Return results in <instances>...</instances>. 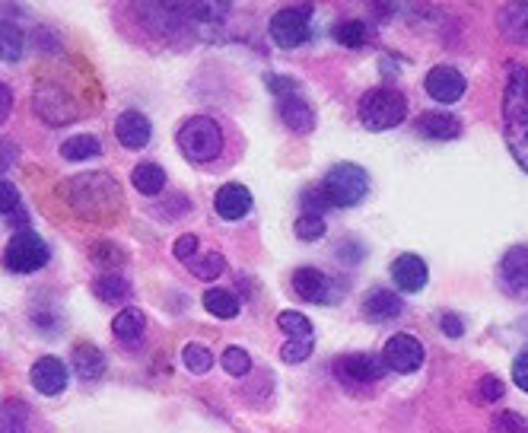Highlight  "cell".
Segmentation results:
<instances>
[{
	"label": "cell",
	"mask_w": 528,
	"mask_h": 433,
	"mask_svg": "<svg viewBox=\"0 0 528 433\" xmlns=\"http://www.w3.org/2000/svg\"><path fill=\"white\" fill-rule=\"evenodd\" d=\"M112 332H115L118 341H137L140 335L147 332V316H144V309H137V306L121 309V313L112 319Z\"/></svg>",
	"instance_id": "obj_25"
},
{
	"label": "cell",
	"mask_w": 528,
	"mask_h": 433,
	"mask_svg": "<svg viewBox=\"0 0 528 433\" xmlns=\"http://www.w3.org/2000/svg\"><path fill=\"white\" fill-rule=\"evenodd\" d=\"M201 249V239L195 236V233H185V236H179L175 239V246H172V252H175V258H182V262H191L195 258V252Z\"/></svg>",
	"instance_id": "obj_36"
},
{
	"label": "cell",
	"mask_w": 528,
	"mask_h": 433,
	"mask_svg": "<svg viewBox=\"0 0 528 433\" xmlns=\"http://www.w3.org/2000/svg\"><path fill=\"white\" fill-rule=\"evenodd\" d=\"M90 258H93L99 268H115V265L125 262V252L115 249L109 239H102V242H96V246L90 249Z\"/></svg>",
	"instance_id": "obj_34"
},
{
	"label": "cell",
	"mask_w": 528,
	"mask_h": 433,
	"mask_svg": "<svg viewBox=\"0 0 528 433\" xmlns=\"http://www.w3.org/2000/svg\"><path fill=\"white\" fill-rule=\"evenodd\" d=\"M175 141L191 163H210L223 153V131L210 115H191L175 134Z\"/></svg>",
	"instance_id": "obj_3"
},
{
	"label": "cell",
	"mask_w": 528,
	"mask_h": 433,
	"mask_svg": "<svg viewBox=\"0 0 528 433\" xmlns=\"http://www.w3.org/2000/svg\"><path fill=\"white\" fill-rule=\"evenodd\" d=\"M513 383H516L522 392H528V348L513 360Z\"/></svg>",
	"instance_id": "obj_37"
},
{
	"label": "cell",
	"mask_w": 528,
	"mask_h": 433,
	"mask_svg": "<svg viewBox=\"0 0 528 433\" xmlns=\"http://www.w3.org/2000/svg\"><path fill=\"white\" fill-rule=\"evenodd\" d=\"M319 188H322L328 207H357L369 192V176L357 163H338L325 172Z\"/></svg>",
	"instance_id": "obj_6"
},
{
	"label": "cell",
	"mask_w": 528,
	"mask_h": 433,
	"mask_svg": "<svg viewBox=\"0 0 528 433\" xmlns=\"http://www.w3.org/2000/svg\"><path fill=\"white\" fill-rule=\"evenodd\" d=\"M382 363L389 370L408 376V373H417L424 367V344H420L417 335H408V332H398L385 341V351H382Z\"/></svg>",
	"instance_id": "obj_10"
},
{
	"label": "cell",
	"mask_w": 528,
	"mask_h": 433,
	"mask_svg": "<svg viewBox=\"0 0 528 433\" xmlns=\"http://www.w3.org/2000/svg\"><path fill=\"white\" fill-rule=\"evenodd\" d=\"M29 379H32V386L35 392H42V395H61L67 389V367H64V360L61 357H39L32 363V370H29Z\"/></svg>",
	"instance_id": "obj_13"
},
{
	"label": "cell",
	"mask_w": 528,
	"mask_h": 433,
	"mask_svg": "<svg viewBox=\"0 0 528 433\" xmlns=\"http://www.w3.org/2000/svg\"><path fill=\"white\" fill-rule=\"evenodd\" d=\"M58 192L70 211H77L83 220H109L125 207L121 185L112 176H105V172H83V176L64 179Z\"/></svg>",
	"instance_id": "obj_1"
},
{
	"label": "cell",
	"mask_w": 528,
	"mask_h": 433,
	"mask_svg": "<svg viewBox=\"0 0 528 433\" xmlns=\"http://www.w3.org/2000/svg\"><path fill=\"white\" fill-rule=\"evenodd\" d=\"M0 96H4V115H10V90H7V86L0 90Z\"/></svg>",
	"instance_id": "obj_40"
},
{
	"label": "cell",
	"mask_w": 528,
	"mask_h": 433,
	"mask_svg": "<svg viewBox=\"0 0 528 433\" xmlns=\"http://www.w3.org/2000/svg\"><path fill=\"white\" fill-rule=\"evenodd\" d=\"M35 109H39V115L48 125H64V121L77 118L74 99H70L61 86H42V90L35 93Z\"/></svg>",
	"instance_id": "obj_16"
},
{
	"label": "cell",
	"mask_w": 528,
	"mask_h": 433,
	"mask_svg": "<svg viewBox=\"0 0 528 433\" xmlns=\"http://www.w3.org/2000/svg\"><path fill=\"white\" fill-rule=\"evenodd\" d=\"M497 23L503 29V36L516 45H528V4H509L500 10Z\"/></svg>",
	"instance_id": "obj_22"
},
{
	"label": "cell",
	"mask_w": 528,
	"mask_h": 433,
	"mask_svg": "<svg viewBox=\"0 0 528 433\" xmlns=\"http://www.w3.org/2000/svg\"><path fill=\"white\" fill-rule=\"evenodd\" d=\"M271 42L277 48H296L312 36V7H284L268 23Z\"/></svg>",
	"instance_id": "obj_8"
},
{
	"label": "cell",
	"mask_w": 528,
	"mask_h": 433,
	"mask_svg": "<svg viewBox=\"0 0 528 433\" xmlns=\"http://www.w3.org/2000/svg\"><path fill=\"white\" fill-rule=\"evenodd\" d=\"M293 293L299 300L306 303H315V306H328V303H338L341 300V287L334 277H328L325 271L319 268H296L293 271Z\"/></svg>",
	"instance_id": "obj_9"
},
{
	"label": "cell",
	"mask_w": 528,
	"mask_h": 433,
	"mask_svg": "<svg viewBox=\"0 0 528 433\" xmlns=\"http://www.w3.org/2000/svg\"><path fill=\"white\" fill-rule=\"evenodd\" d=\"M223 268H226V258L220 252H207L198 262H191V274H195L198 281H214V277L223 274Z\"/></svg>",
	"instance_id": "obj_33"
},
{
	"label": "cell",
	"mask_w": 528,
	"mask_h": 433,
	"mask_svg": "<svg viewBox=\"0 0 528 433\" xmlns=\"http://www.w3.org/2000/svg\"><path fill=\"white\" fill-rule=\"evenodd\" d=\"M503 134L516 163L528 172V71L516 67L503 90Z\"/></svg>",
	"instance_id": "obj_2"
},
{
	"label": "cell",
	"mask_w": 528,
	"mask_h": 433,
	"mask_svg": "<svg viewBox=\"0 0 528 433\" xmlns=\"http://www.w3.org/2000/svg\"><path fill=\"white\" fill-rule=\"evenodd\" d=\"M70 363H74V373L80 379H99L105 373V354L90 341L74 344V351H70Z\"/></svg>",
	"instance_id": "obj_21"
},
{
	"label": "cell",
	"mask_w": 528,
	"mask_h": 433,
	"mask_svg": "<svg viewBox=\"0 0 528 433\" xmlns=\"http://www.w3.org/2000/svg\"><path fill=\"white\" fill-rule=\"evenodd\" d=\"M182 360L195 376H204L210 367H214V354H210V348H204V344H185Z\"/></svg>",
	"instance_id": "obj_32"
},
{
	"label": "cell",
	"mask_w": 528,
	"mask_h": 433,
	"mask_svg": "<svg viewBox=\"0 0 528 433\" xmlns=\"http://www.w3.org/2000/svg\"><path fill=\"white\" fill-rule=\"evenodd\" d=\"M443 332L449 338H462L465 335V322L459 316H443Z\"/></svg>",
	"instance_id": "obj_39"
},
{
	"label": "cell",
	"mask_w": 528,
	"mask_h": 433,
	"mask_svg": "<svg viewBox=\"0 0 528 433\" xmlns=\"http://www.w3.org/2000/svg\"><path fill=\"white\" fill-rule=\"evenodd\" d=\"M204 309L217 319H236L239 316V297L233 290L214 287V290L204 293Z\"/></svg>",
	"instance_id": "obj_26"
},
{
	"label": "cell",
	"mask_w": 528,
	"mask_h": 433,
	"mask_svg": "<svg viewBox=\"0 0 528 433\" xmlns=\"http://www.w3.org/2000/svg\"><path fill=\"white\" fill-rule=\"evenodd\" d=\"M102 153V141L96 134H74L67 137V141L61 144V157L67 163H86V160H96Z\"/></svg>",
	"instance_id": "obj_23"
},
{
	"label": "cell",
	"mask_w": 528,
	"mask_h": 433,
	"mask_svg": "<svg viewBox=\"0 0 528 433\" xmlns=\"http://www.w3.org/2000/svg\"><path fill=\"white\" fill-rule=\"evenodd\" d=\"M401 309H404L401 297L395 290H385V287H373L363 300V316L369 322H392L401 316Z\"/></svg>",
	"instance_id": "obj_19"
},
{
	"label": "cell",
	"mask_w": 528,
	"mask_h": 433,
	"mask_svg": "<svg viewBox=\"0 0 528 433\" xmlns=\"http://www.w3.org/2000/svg\"><path fill=\"white\" fill-rule=\"evenodd\" d=\"M131 185L137 188L140 195H160L163 188H166V169L160 163H140L134 172H131Z\"/></svg>",
	"instance_id": "obj_24"
},
{
	"label": "cell",
	"mask_w": 528,
	"mask_h": 433,
	"mask_svg": "<svg viewBox=\"0 0 528 433\" xmlns=\"http://www.w3.org/2000/svg\"><path fill=\"white\" fill-rule=\"evenodd\" d=\"M277 325H280V332L287 335V341H315L312 322L303 313H296V309H284V313L277 316Z\"/></svg>",
	"instance_id": "obj_28"
},
{
	"label": "cell",
	"mask_w": 528,
	"mask_h": 433,
	"mask_svg": "<svg viewBox=\"0 0 528 433\" xmlns=\"http://www.w3.org/2000/svg\"><path fill=\"white\" fill-rule=\"evenodd\" d=\"M325 217L322 214H309V211H303L296 217V223H293V233L303 239V242H315V239H322L325 236Z\"/></svg>",
	"instance_id": "obj_31"
},
{
	"label": "cell",
	"mask_w": 528,
	"mask_h": 433,
	"mask_svg": "<svg viewBox=\"0 0 528 433\" xmlns=\"http://www.w3.org/2000/svg\"><path fill=\"white\" fill-rule=\"evenodd\" d=\"M115 137H118V144L125 147V150H140V147L150 144L153 125H150V118L144 112L125 109V112L118 115V121H115Z\"/></svg>",
	"instance_id": "obj_15"
},
{
	"label": "cell",
	"mask_w": 528,
	"mask_h": 433,
	"mask_svg": "<svg viewBox=\"0 0 528 433\" xmlns=\"http://www.w3.org/2000/svg\"><path fill=\"white\" fill-rule=\"evenodd\" d=\"M0 192H4V204H0V211H4V223H23V220H26V207H23V201H20V192H16V185H13L10 179H4Z\"/></svg>",
	"instance_id": "obj_30"
},
{
	"label": "cell",
	"mask_w": 528,
	"mask_h": 433,
	"mask_svg": "<svg viewBox=\"0 0 528 433\" xmlns=\"http://www.w3.org/2000/svg\"><path fill=\"white\" fill-rule=\"evenodd\" d=\"M408 118V96L392 86H376L360 99V121L369 131H392Z\"/></svg>",
	"instance_id": "obj_4"
},
{
	"label": "cell",
	"mask_w": 528,
	"mask_h": 433,
	"mask_svg": "<svg viewBox=\"0 0 528 433\" xmlns=\"http://www.w3.org/2000/svg\"><path fill=\"white\" fill-rule=\"evenodd\" d=\"M93 290L102 303H121L131 297V281H125L121 274H99Z\"/></svg>",
	"instance_id": "obj_27"
},
{
	"label": "cell",
	"mask_w": 528,
	"mask_h": 433,
	"mask_svg": "<svg viewBox=\"0 0 528 433\" xmlns=\"http://www.w3.org/2000/svg\"><path fill=\"white\" fill-rule=\"evenodd\" d=\"M392 281L401 293H420L430 281V268L420 255L404 252L392 262Z\"/></svg>",
	"instance_id": "obj_14"
},
{
	"label": "cell",
	"mask_w": 528,
	"mask_h": 433,
	"mask_svg": "<svg viewBox=\"0 0 528 433\" xmlns=\"http://www.w3.org/2000/svg\"><path fill=\"white\" fill-rule=\"evenodd\" d=\"M223 370L230 376H245L252 370V357L245 348H226L223 351Z\"/></svg>",
	"instance_id": "obj_35"
},
{
	"label": "cell",
	"mask_w": 528,
	"mask_h": 433,
	"mask_svg": "<svg viewBox=\"0 0 528 433\" xmlns=\"http://www.w3.org/2000/svg\"><path fill=\"white\" fill-rule=\"evenodd\" d=\"M424 90L430 99L443 102V106H452V102H459L468 90V80L462 71H455L449 64H439L424 77Z\"/></svg>",
	"instance_id": "obj_12"
},
{
	"label": "cell",
	"mask_w": 528,
	"mask_h": 433,
	"mask_svg": "<svg viewBox=\"0 0 528 433\" xmlns=\"http://www.w3.org/2000/svg\"><path fill=\"white\" fill-rule=\"evenodd\" d=\"M334 373L347 386H373L385 376V363L373 354H344L334 360Z\"/></svg>",
	"instance_id": "obj_11"
},
{
	"label": "cell",
	"mask_w": 528,
	"mask_h": 433,
	"mask_svg": "<svg viewBox=\"0 0 528 433\" xmlns=\"http://www.w3.org/2000/svg\"><path fill=\"white\" fill-rule=\"evenodd\" d=\"M331 36L338 39L344 48H363L369 32H366V26H363L360 20H341L338 26L331 29Z\"/></svg>",
	"instance_id": "obj_29"
},
{
	"label": "cell",
	"mask_w": 528,
	"mask_h": 433,
	"mask_svg": "<svg viewBox=\"0 0 528 433\" xmlns=\"http://www.w3.org/2000/svg\"><path fill=\"white\" fill-rule=\"evenodd\" d=\"M214 211H217V217L230 220V223L242 220L245 214L252 211V192L239 182H226V185L217 188V195H214Z\"/></svg>",
	"instance_id": "obj_18"
},
{
	"label": "cell",
	"mask_w": 528,
	"mask_h": 433,
	"mask_svg": "<svg viewBox=\"0 0 528 433\" xmlns=\"http://www.w3.org/2000/svg\"><path fill=\"white\" fill-rule=\"evenodd\" d=\"M264 83H268V90L277 99V109H280V118H284V125L296 134H309L315 128V109L303 99V93H299V83L284 74H268Z\"/></svg>",
	"instance_id": "obj_5"
},
{
	"label": "cell",
	"mask_w": 528,
	"mask_h": 433,
	"mask_svg": "<svg viewBox=\"0 0 528 433\" xmlns=\"http://www.w3.org/2000/svg\"><path fill=\"white\" fill-rule=\"evenodd\" d=\"M4 265L13 274H35L39 268L48 265V242L39 233L20 227V230L13 233V239L7 242Z\"/></svg>",
	"instance_id": "obj_7"
},
{
	"label": "cell",
	"mask_w": 528,
	"mask_h": 433,
	"mask_svg": "<svg viewBox=\"0 0 528 433\" xmlns=\"http://www.w3.org/2000/svg\"><path fill=\"white\" fill-rule=\"evenodd\" d=\"M417 134L424 141H455L462 134V121L449 112H427L417 121Z\"/></svg>",
	"instance_id": "obj_20"
},
{
	"label": "cell",
	"mask_w": 528,
	"mask_h": 433,
	"mask_svg": "<svg viewBox=\"0 0 528 433\" xmlns=\"http://www.w3.org/2000/svg\"><path fill=\"white\" fill-rule=\"evenodd\" d=\"M478 392H481L484 402H497V398L503 395V383H500L497 376H484L481 386H478Z\"/></svg>",
	"instance_id": "obj_38"
},
{
	"label": "cell",
	"mask_w": 528,
	"mask_h": 433,
	"mask_svg": "<svg viewBox=\"0 0 528 433\" xmlns=\"http://www.w3.org/2000/svg\"><path fill=\"white\" fill-rule=\"evenodd\" d=\"M500 284L513 297H528V246H513L500 262Z\"/></svg>",
	"instance_id": "obj_17"
}]
</instances>
